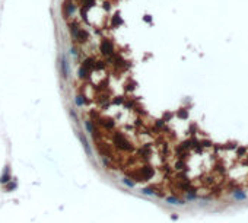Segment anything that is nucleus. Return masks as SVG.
Listing matches in <instances>:
<instances>
[{"label": "nucleus", "mask_w": 248, "mask_h": 223, "mask_svg": "<svg viewBox=\"0 0 248 223\" xmlns=\"http://www.w3.org/2000/svg\"><path fill=\"white\" fill-rule=\"evenodd\" d=\"M114 143L118 146L120 149H123V150H130V149H131V145L127 141V139H126L121 133H117V134L114 136Z\"/></svg>", "instance_id": "1"}, {"label": "nucleus", "mask_w": 248, "mask_h": 223, "mask_svg": "<svg viewBox=\"0 0 248 223\" xmlns=\"http://www.w3.org/2000/svg\"><path fill=\"white\" fill-rule=\"evenodd\" d=\"M152 176H153V169L149 168V166H143V168L140 169L139 181H146V179H149V178H152Z\"/></svg>", "instance_id": "2"}, {"label": "nucleus", "mask_w": 248, "mask_h": 223, "mask_svg": "<svg viewBox=\"0 0 248 223\" xmlns=\"http://www.w3.org/2000/svg\"><path fill=\"white\" fill-rule=\"evenodd\" d=\"M114 48H113V44H111V41H108V40H104L102 44H101V53L102 54H107V56H109V54H113Z\"/></svg>", "instance_id": "3"}, {"label": "nucleus", "mask_w": 248, "mask_h": 223, "mask_svg": "<svg viewBox=\"0 0 248 223\" xmlns=\"http://www.w3.org/2000/svg\"><path fill=\"white\" fill-rule=\"evenodd\" d=\"M76 36L79 38V41H86V38H88V34L83 31V29H80V31L76 32Z\"/></svg>", "instance_id": "4"}, {"label": "nucleus", "mask_w": 248, "mask_h": 223, "mask_svg": "<svg viewBox=\"0 0 248 223\" xmlns=\"http://www.w3.org/2000/svg\"><path fill=\"white\" fill-rule=\"evenodd\" d=\"M9 179H11V176H9V174L6 172L5 175H3V176H2V178H0V182H2V184H6V182L9 181Z\"/></svg>", "instance_id": "5"}, {"label": "nucleus", "mask_w": 248, "mask_h": 223, "mask_svg": "<svg viewBox=\"0 0 248 223\" xmlns=\"http://www.w3.org/2000/svg\"><path fill=\"white\" fill-rule=\"evenodd\" d=\"M120 23H121V19H120L118 15H115L114 16V25H120Z\"/></svg>", "instance_id": "6"}, {"label": "nucleus", "mask_w": 248, "mask_h": 223, "mask_svg": "<svg viewBox=\"0 0 248 223\" xmlns=\"http://www.w3.org/2000/svg\"><path fill=\"white\" fill-rule=\"evenodd\" d=\"M178 115H180L181 118H186V117H187V112H186V111H180V114H178Z\"/></svg>", "instance_id": "7"}, {"label": "nucleus", "mask_w": 248, "mask_h": 223, "mask_svg": "<svg viewBox=\"0 0 248 223\" xmlns=\"http://www.w3.org/2000/svg\"><path fill=\"white\" fill-rule=\"evenodd\" d=\"M168 201L174 203V204H180V201H178V200H175V198H168Z\"/></svg>", "instance_id": "8"}, {"label": "nucleus", "mask_w": 248, "mask_h": 223, "mask_svg": "<svg viewBox=\"0 0 248 223\" xmlns=\"http://www.w3.org/2000/svg\"><path fill=\"white\" fill-rule=\"evenodd\" d=\"M182 168H184V163H182V162H178V163H177V169H182Z\"/></svg>", "instance_id": "9"}, {"label": "nucleus", "mask_w": 248, "mask_h": 223, "mask_svg": "<svg viewBox=\"0 0 248 223\" xmlns=\"http://www.w3.org/2000/svg\"><path fill=\"white\" fill-rule=\"evenodd\" d=\"M244 152H245L244 149H238V155H244Z\"/></svg>", "instance_id": "10"}, {"label": "nucleus", "mask_w": 248, "mask_h": 223, "mask_svg": "<svg viewBox=\"0 0 248 223\" xmlns=\"http://www.w3.org/2000/svg\"><path fill=\"white\" fill-rule=\"evenodd\" d=\"M12 188H15V184H9L7 185V190H12Z\"/></svg>", "instance_id": "11"}]
</instances>
